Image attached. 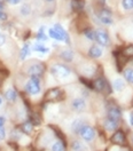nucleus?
<instances>
[{
    "label": "nucleus",
    "mask_w": 133,
    "mask_h": 151,
    "mask_svg": "<svg viewBox=\"0 0 133 151\" xmlns=\"http://www.w3.org/2000/svg\"><path fill=\"white\" fill-rule=\"evenodd\" d=\"M24 91L29 95H38L41 92L40 78L39 77H30V79L25 83Z\"/></svg>",
    "instance_id": "nucleus-1"
},
{
    "label": "nucleus",
    "mask_w": 133,
    "mask_h": 151,
    "mask_svg": "<svg viewBox=\"0 0 133 151\" xmlns=\"http://www.w3.org/2000/svg\"><path fill=\"white\" fill-rule=\"evenodd\" d=\"M46 71V66L44 63L41 62H38V61H35L32 62L31 64H29L25 69V73L29 76V77H41V76L45 73Z\"/></svg>",
    "instance_id": "nucleus-2"
},
{
    "label": "nucleus",
    "mask_w": 133,
    "mask_h": 151,
    "mask_svg": "<svg viewBox=\"0 0 133 151\" xmlns=\"http://www.w3.org/2000/svg\"><path fill=\"white\" fill-rule=\"evenodd\" d=\"M51 73L56 77V78H61V79H64L66 77L71 75V70L69 66L64 65V64H60V63H56L54 65H52L51 68Z\"/></svg>",
    "instance_id": "nucleus-3"
},
{
    "label": "nucleus",
    "mask_w": 133,
    "mask_h": 151,
    "mask_svg": "<svg viewBox=\"0 0 133 151\" xmlns=\"http://www.w3.org/2000/svg\"><path fill=\"white\" fill-rule=\"evenodd\" d=\"M63 99V93L60 88L57 87H54V88H51L46 92V94L44 96V100L46 102H53V101H60Z\"/></svg>",
    "instance_id": "nucleus-4"
},
{
    "label": "nucleus",
    "mask_w": 133,
    "mask_h": 151,
    "mask_svg": "<svg viewBox=\"0 0 133 151\" xmlns=\"http://www.w3.org/2000/svg\"><path fill=\"white\" fill-rule=\"evenodd\" d=\"M80 136H82V139L86 142H91L93 141V139L95 137V131L94 128L92 127V126H90V125H84L83 127H82V129L79 131L78 133Z\"/></svg>",
    "instance_id": "nucleus-5"
},
{
    "label": "nucleus",
    "mask_w": 133,
    "mask_h": 151,
    "mask_svg": "<svg viewBox=\"0 0 133 151\" xmlns=\"http://www.w3.org/2000/svg\"><path fill=\"white\" fill-rule=\"evenodd\" d=\"M95 40L98 41L99 45L105 46V47L110 45V38L108 36V33L105 30H101V29L95 30Z\"/></svg>",
    "instance_id": "nucleus-6"
},
{
    "label": "nucleus",
    "mask_w": 133,
    "mask_h": 151,
    "mask_svg": "<svg viewBox=\"0 0 133 151\" xmlns=\"http://www.w3.org/2000/svg\"><path fill=\"white\" fill-rule=\"evenodd\" d=\"M71 108H72V110L76 111V112H83L86 108L85 100L82 99V97H77L75 100H72V102H71Z\"/></svg>",
    "instance_id": "nucleus-7"
},
{
    "label": "nucleus",
    "mask_w": 133,
    "mask_h": 151,
    "mask_svg": "<svg viewBox=\"0 0 133 151\" xmlns=\"http://www.w3.org/2000/svg\"><path fill=\"white\" fill-rule=\"evenodd\" d=\"M92 87L94 88L96 92H105L106 88H108V91H110V88H109V86L107 84V81H106L103 78H98V79H95L94 81H93Z\"/></svg>",
    "instance_id": "nucleus-8"
},
{
    "label": "nucleus",
    "mask_w": 133,
    "mask_h": 151,
    "mask_svg": "<svg viewBox=\"0 0 133 151\" xmlns=\"http://www.w3.org/2000/svg\"><path fill=\"white\" fill-rule=\"evenodd\" d=\"M107 117L110 118V119H114V120H117V122H118V120L121 119V117H122V111H121V109H119L118 106L113 105V106H110V108L108 109Z\"/></svg>",
    "instance_id": "nucleus-9"
},
{
    "label": "nucleus",
    "mask_w": 133,
    "mask_h": 151,
    "mask_svg": "<svg viewBox=\"0 0 133 151\" xmlns=\"http://www.w3.org/2000/svg\"><path fill=\"white\" fill-rule=\"evenodd\" d=\"M99 19H100L101 23H103L106 25H110V24H113V22H114V19L111 17V13L108 12L107 9L102 10V12L99 14Z\"/></svg>",
    "instance_id": "nucleus-10"
},
{
    "label": "nucleus",
    "mask_w": 133,
    "mask_h": 151,
    "mask_svg": "<svg viewBox=\"0 0 133 151\" xmlns=\"http://www.w3.org/2000/svg\"><path fill=\"white\" fill-rule=\"evenodd\" d=\"M111 142L115 143V144H118V145H123V144H125V143H126V136H125L124 132H122V131H117V132L111 136Z\"/></svg>",
    "instance_id": "nucleus-11"
},
{
    "label": "nucleus",
    "mask_w": 133,
    "mask_h": 151,
    "mask_svg": "<svg viewBox=\"0 0 133 151\" xmlns=\"http://www.w3.org/2000/svg\"><path fill=\"white\" fill-rule=\"evenodd\" d=\"M53 28L56 30L57 32L61 35V37L63 38V41L66 42V44H70V37H69V35H68V32H66V30H64V28L61 25V24H59V23H56V24H54V27Z\"/></svg>",
    "instance_id": "nucleus-12"
},
{
    "label": "nucleus",
    "mask_w": 133,
    "mask_h": 151,
    "mask_svg": "<svg viewBox=\"0 0 133 151\" xmlns=\"http://www.w3.org/2000/svg\"><path fill=\"white\" fill-rule=\"evenodd\" d=\"M4 96H5L6 101L13 103V102H15V101L17 100V92H16L14 88H8V89L5 92Z\"/></svg>",
    "instance_id": "nucleus-13"
},
{
    "label": "nucleus",
    "mask_w": 133,
    "mask_h": 151,
    "mask_svg": "<svg viewBox=\"0 0 133 151\" xmlns=\"http://www.w3.org/2000/svg\"><path fill=\"white\" fill-rule=\"evenodd\" d=\"M88 56L92 58H99L100 56H102V48L98 45H93L88 50Z\"/></svg>",
    "instance_id": "nucleus-14"
},
{
    "label": "nucleus",
    "mask_w": 133,
    "mask_h": 151,
    "mask_svg": "<svg viewBox=\"0 0 133 151\" xmlns=\"http://www.w3.org/2000/svg\"><path fill=\"white\" fill-rule=\"evenodd\" d=\"M84 125H86V122L84 119H75L71 124V131L75 134H78Z\"/></svg>",
    "instance_id": "nucleus-15"
},
{
    "label": "nucleus",
    "mask_w": 133,
    "mask_h": 151,
    "mask_svg": "<svg viewBox=\"0 0 133 151\" xmlns=\"http://www.w3.org/2000/svg\"><path fill=\"white\" fill-rule=\"evenodd\" d=\"M103 126H105V128L107 131L111 132V131L117 129V127H118V122H117V120H114V119H110V118L107 117V119H106L105 123H103Z\"/></svg>",
    "instance_id": "nucleus-16"
},
{
    "label": "nucleus",
    "mask_w": 133,
    "mask_h": 151,
    "mask_svg": "<svg viewBox=\"0 0 133 151\" xmlns=\"http://www.w3.org/2000/svg\"><path fill=\"white\" fill-rule=\"evenodd\" d=\"M60 57L64 61V62H72L74 60V52L71 49H63L61 53H60Z\"/></svg>",
    "instance_id": "nucleus-17"
},
{
    "label": "nucleus",
    "mask_w": 133,
    "mask_h": 151,
    "mask_svg": "<svg viewBox=\"0 0 133 151\" xmlns=\"http://www.w3.org/2000/svg\"><path fill=\"white\" fill-rule=\"evenodd\" d=\"M36 39L38 40L39 42H43V41H47L48 36L46 35V28H45L44 25L39 28L38 32H37V35H36Z\"/></svg>",
    "instance_id": "nucleus-18"
},
{
    "label": "nucleus",
    "mask_w": 133,
    "mask_h": 151,
    "mask_svg": "<svg viewBox=\"0 0 133 151\" xmlns=\"http://www.w3.org/2000/svg\"><path fill=\"white\" fill-rule=\"evenodd\" d=\"M30 53H31L30 44H29V42H25V44L23 45L22 49H21V52H20V58H21L22 61H24V60L30 55Z\"/></svg>",
    "instance_id": "nucleus-19"
},
{
    "label": "nucleus",
    "mask_w": 133,
    "mask_h": 151,
    "mask_svg": "<svg viewBox=\"0 0 133 151\" xmlns=\"http://www.w3.org/2000/svg\"><path fill=\"white\" fill-rule=\"evenodd\" d=\"M32 129H33L32 123L30 120H27V122H24V123L21 125V129L20 131L22 133H24V134H27V135H29V134L32 133Z\"/></svg>",
    "instance_id": "nucleus-20"
},
{
    "label": "nucleus",
    "mask_w": 133,
    "mask_h": 151,
    "mask_svg": "<svg viewBox=\"0 0 133 151\" xmlns=\"http://www.w3.org/2000/svg\"><path fill=\"white\" fill-rule=\"evenodd\" d=\"M32 50L38 52V53H41V54H46V53L49 52V49H48L44 44H41V42H39V41L32 45Z\"/></svg>",
    "instance_id": "nucleus-21"
},
{
    "label": "nucleus",
    "mask_w": 133,
    "mask_h": 151,
    "mask_svg": "<svg viewBox=\"0 0 133 151\" xmlns=\"http://www.w3.org/2000/svg\"><path fill=\"white\" fill-rule=\"evenodd\" d=\"M31 13H32V8H31V6H30L29 4H23V5L20 7V14H21L22 16H24V17L30 16Z\"/></svg>",
    "instance_id": "nucleus-22"
},
{
    "label": "nucleus",
    "mask_w": 133,
    "mask_h": 151,
    "mask_svg": "<svg viewBox=\"0 0 133 151\" xmlns=\"http://www.w3.org/2000/svg\"><path fill=\"white\" fill-rule=\"evenodd\" d=\"M84 6H85V4L83 0H71V9L75 12L83 10Z\"/></svg>",
    "instance_id": "nucleus-23"
},
{
    "label": "nucleus",
    "mask_w": 133,
    "mask_h": 151,
    "mask_svg": "<svg viewBox=\"0 0 133 151\" xmlns=\"http://www.w3.org/2000/svg\"><path fill=\"white\" fill-rule=\"evenodd\" d=\"M48 36L49 38L54 39V40H57V41H63V38L61 37V35L57 32L54 28H49L48 29Z\"/></svg>",
    "instance_id": "nucleus-24"
},
{
    "label": "nucleus",
    "mask_w": 133,
    "mask_h": 151,
    "mask_svg": "<svg viewBox=\"0 0 133 151\" xmlns=\"http://www.w3.org/2000/svg\"><path fill=\"white\" fill-rule=\"evenodd\" d=\"M113 87H114L115 91H117V92H122L124 88H125V84H124V81L122 80V79L117 78V79H115L114 83H113Z\"/></svg>",
    "instance_id": "nucleus-25"
},
{
    "label": "nucleus",
    "mask_w": 133,
    "mask_h": 151,
    "mask_svg": "<svg viewBox=\"0 0 133 151\" xmlns=\"http://www.w3.org/2000/svg\"><path fill=\"white\" fill-rule=\"evenodd\" d=\"M123 75H124V78L126 79V81H127L129 84H133V69L132 68L125 69Z\"/></svg>",
    "instance_id": "nucleus-26"
},
{
    "label": "nucleus",
    "mask_w": 133,
    "mask_h": 151,
    "mask_svg": "<svg viewBox=\"0 0 133 151\" xmlns=\"http://www.w3.org/2000/svg\"><path fill=\"white\" fill-rule=\"evenodd\" d=\"M66 144L62 141H56L52 145V151H66Z\"/></svg>",
    "instance_id": "nucleus-27"
},
{
    "label": "nucleus",
    "mask_w": 133,
    "mask_h": 151,
    "mask_svg": "<svg viewBox=\"0 0 133 151\" xmlns=\"http://www.w3.org/2000/svg\"><path fill=\"white\" fill-rule=\"evenodd\" d=\"M52 128H53V131H54V133L56 134V136L60 139V141H62L64 144L66 145V135L63 134V133L60 131V128H57V127H54V126H51Z\"/></svg>",
    "instance_id": "nucleus-28"
},
{
    "label": "nucleus",
    "mask_w": 133,
    "mask_h": 151,
    "mask_svg": "<svg viewBox=\"0 0 133 151\" xmlns=\"http://www.w3.org/2000/svg\"><path fill=\"white\" fill-rule=\"evenodd\" d=\"M71 148L74 151H85V147L82 144V142L79 141H74L72 144H71Z\"/></svg>",
    "instance_id": "nucleus-29"
},
{
    "label": "nucleus",
    "mask_w": 133,
    "mask_h": 151,
    "mask_svg": "<svg viewBox=\"0 0 133 151\" xmlns=\"http://www.w3.org/2000/svg\"><path fill=\"white\" fill-rule=\"evenodd\" d=\"M84 35L88 40H95V31L93 29L87 28L84 30Z\"/></svg>",
    "instance_id": "nucleus-30"
},
{
    "label": "nucleus",
    "mask_w": 133,
    "mask_h": 151,
    "mask_svg": "<svg viewBox=\"0 0 133 151\" xmlns=\"http://www.w3.org/2000/svg\"><path fill=\"white\" fill-rule=\"evenodd\" d=\"M122 6L125 10L133 9V0H122Z\"/></svg>",
    "instance_id": "nucleus-31"
},
{
    "label": "nucleus",
    "mask_w": 133,
    "mask_h": 151,
    "mask_svg": "<svg viewBox=\"0 0 133 151\" xmlns=\"http://www.w3.org/2000/svg\"><path fill=\"white\" fill-rule=\"evenodd\" d=\"M8 21V14L5 9H0V22H7Z\"/></svg>",
    "instance_id": "nucleus-32"
},
{
    "label": "nucleus",
    "mask_w": 133,
    "mask_h": 151,
    "mask_svg": "<svg viewBox=\"0 0 133 151\" xmlns=\"http://www.w3.org/2000/svg\"><path fill=\"white\" fill-rule=\"evenodd\" d=\"M124 55L126 57L129 56H133V46H130V47H126L124 49Z\"/></svg>",
    "instance_id": "nucleus-33"
},
{
    "label": "nucleus",
    "mask_w": 133,
    "mask_h": 151,
    "mask_svg": "<svg viewBox=\"0 0 133 151\" xmlns=\"http://www.w3.org/2000/svg\"><path fill=\"white\" fill-rule=\"evenodd\" d=\"M22 1H23V0H5V2H6L7 5H9V6H17Z\"/></svg>",
    "instance_id": "nucleus-34"
},
{
    "label": "nucleus",
    "mask_w": 133,
    "mask_h": 151,
    "mask_svg": "<svg viewBox=\"0 0 133 151\" xmlns=\"http://www.w3.org/2000/svg\"><path fill=\"white\" fill-rule=\"evenodd\" d=\"M6 41H7V37H6V35H5V33H2V32H0V47H2V46L6 44Z\"/></svg>",
    "instance_id": "nucleus-35"
},
{
    "label": "nucleus",
    "mask_w": 133,
    "mask_h": 151,
    "mask_svg": "<svg viewBox=\"0 0 133 151\" xmlns=\"http://www.w3.org/2000/svg\"><path fill=\"white\" fill-rule=\"evenodd\" d=\"M5 137H6V129L2 126V127H0V140L1 139H5Z\"/></svg>",
    "instance_id": "nucleus-36"
},
{
    "label": "nucleus",
    "mask_w": 133,
    "mask_h": 151,
    "mask_svg": "<svg viewBox=\"0 0 133 151\" xmlns=\"http://www.w3.org/2000/svg\"><path fill=\"white\" fill-rule=\"evenodd\" d=\"M5 123H6V118L2 117V116H0V127H2L5 125Z\"/></svg>",
    "instance_id": "nucleus-37"
},
{
    "label": "nucleus",
    "mask_w": 133,
    "mask_h": 151,
    "mask_svg": "<svg viewBox=\"0 0 133 151\" xmlns=\"http://www.w3.org/2000/svg\"><path fill=\"white\" fill-rule=\"evenodd\" d=\"M5 7H6L5 0H0V9H5Z\"/></svg>",
    "instance_id": "nucleus-38"
},
{
    "label": "nucleus",
    "mask_w": 133,
    "mask_h": 151,
    "mask_svg": "<svg viewBox=\"0 0 133 151\" xmlns=\"http://www.w3.org/2000/svg\"><path fill=\"white\" fill-rule=\"evenodd\" d=\"M130 124H131V126H133V112H131L130 114Z\"/></svg>",
    "instance_id": "nucleus-39"
},
{
    "label": "nucleus",
    "mask_w": 133,
    "mask_h": 151,
    "mask_svg": "<svg viewBox=\"0 0 133 151\" xmlns=\"http://www.w3.org/2000/svg\"><path fill=\"white\" fill-rule=\"evenodd\" d=\"M55 0H45V2H47V4H52V2H54Z\"/></svg>",
    "instance_id": "nucleus-40"
},
{
    "label": "nucleus",
    "mask_w": 133,
    "mask_h": 151,
    "mask_svg": "<svg viewBox=\"0 0 133 151\" xmlns=\"http://www.w3.org/2000/svg\"><path fill=\"white\" fill-rule=\"evenodd\" d=\"M2 102H4V100H2V97L0 96V105H2Z\"/></svg>",
    "instance_id": "nucleus-41"
},
{
    "label": "nucleus",
    "mask_w": 133,
    "mask_h": 151,
    "mask_svg": "<svg viewBox=\"0 0 133 151\" xmlns=\"http://www.w3.org/2000/svg\"><path fill=\"white\" fill-rule=\"evenodd\" d=\"M1 83H2V78H1V76H0V86H1Z\"/></svg>",
    "instance_id": "nucleus-42"
}]
</instances>
